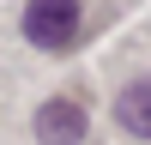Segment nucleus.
I'll return each instance as SVG.
<instances>
[{
  "mask_svg": "<svg viewBox=\"0 0 151 145\" xmlns=\"http://www.w3.org/2000/svg\"><path fill=\"white\" fill-rule=\"evenodd\" d=\"M115 121L133 133V139H151V79L121 85V97H115Z\"/></svg>",
  "mask_w": 151,
  "mask_h": 145,
  "instance_id": "7ed1b4c3",
  "label": "nucleus"
},
{
  "mask_svg": "<svg viewBox=\"0 0 151 145\" xmlns=\"http://www.w3.org/2000/svg\"><path fill=\"white\" fill-rule=\"evenodd\" d=\"M79 18H85L79 0H30V6H24V42L60 55V48L79 36Z\"/></svg>",
  "mask_w": 151,
  "mask_h": 145,
  "instance_id": "f257e3e1",
  "label": "nucleus"
},
{
  "mask_svg": "<svg viewBox=\"0 0 151 145\" xmlns=\"http://www.w3.org/2000/svg\"><path fill=\"white\" fill-rule=\"evenodd\" d=\"M85 133H91V115H85L79 97H48L36 109V139L42 145H79Z\"/></svg>",
  "mask_w": 151,
  "mask_h": 145,
  "instance_id": "f03ea898",
  "label": "nucleus"
}]
</instances>
